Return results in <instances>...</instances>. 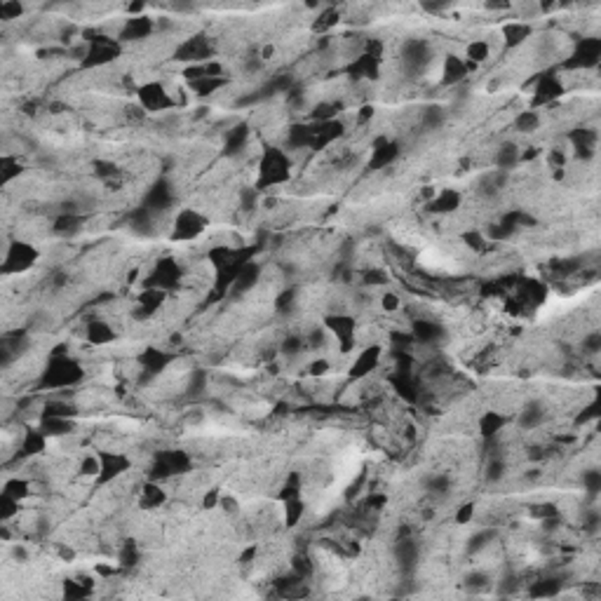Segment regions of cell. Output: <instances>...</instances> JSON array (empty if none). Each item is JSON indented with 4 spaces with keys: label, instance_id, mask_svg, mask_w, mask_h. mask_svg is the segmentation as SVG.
I'll use <instances>...</instances> for the list:
<instances>
[{
    "label": "cell",
    "instance_id": "cell-47",
    "mask_svg": "<svg viewBox=\"0 0 601 601\" xmlns=\"http://www.w3.org/2000/svg\"><path fill=\"white\" fill-rule=\"evenodd\" d=\"M218 500H221V491L209 489L207 494H204V498H202V507L204 509H214V507H218Z\"/></svg>",
    "mask_w": 601,
    "mask_h": 601
},
{
    "label": "cell",
    "instance_id": "cell-2",
    "mask_svg": "<svg viewBox=\"0 0 601 601\" xmlns=\"http://www.w3.org/2000/svg\"><path fill=\"white\" fill-rule=\"evenodd\" d=\"M289 177H291V157L282 148H268L259 162V181L254 188L263 191V188L282 186L284 181H289Z\"/></svg>",
    "mask_w": 601,
    "mask_h": 601
},
{
    "label": "cell",
    "instance_id": "cell-32",
    "mask_svg": "<svg viewBox=\"0 0 601 601\" xmlns=\"http://www.w3.org/2000/svg\"><path fill=\"white\" fill-rule=\"evenodd\" d=\"M167 503V494L157 484H146L141 491V505L143 507H162Z\"/></svg>",
    "mask_w": 601,
    "mask_h": 601
},
{
    "label": "cell",
    "instance_id": "cell-26",
    "mask_svg": "<svg viewBox=\"0 0 601 601\" xmlns=\"http://www.w3.org/2000/svg\"><path fill=\"white\" fill-rule=\"evenodd\" d=\"M507 475V463L503 453H491L487 465H484V482L487 484H498L503 482Z\"/></svg>",
    "mask_w": 601,
    "mask_h": 601
},
{
    "label": "cell",
    "instance_id": "cell-39",
    "mask_svg": "<svg viewBox=\"0 0 601 601\" xmlns=\"http://www.w3.org/2000/svg\"><path fill=\"white\" fill-rule=\"evenodd\" d=\"M582 489L587 491L590 496H597L601 491V470L599 467H587L582 472Z\"/></svg>",
    "mask_w": 601,
    "mask_h": 601
},
{
    "label": "cell",
    "instance_id": "cell-46",
    "mask_svg": "<svg viewBox=\"0 0 601 601\" xmlns=\"http://www.w3.org/2000/svg\"><path fill=\"white\" fill-rule=\"evenodd\" d=\"M329 369H331V362L326 360V357H317V360H313L311 364H308V372H311V376H315V378L326 376Z\"/></svg>",
    "mask_w": 601,
    "mask_h": 601
},
{
    "label": "cell",
    "instance_id": "cell-41",
    "mask_svg": "<svg viewBox=\"0 0 601 601\" xmlns=\"http://www.w3.org/2000/svg\"><path fill=\"white\" fill-rule=\"evenodd\" d=\"M94 177H99L104 181H111L113 177H120V169L111 160H96L94 162Z\"/></svg>",
    "mask_w": 601,
    "mask_h": 601
},
{
    "label": "cell",
    "instance_id": "cell-30",
    "mask_svg": "<svg viewBox=\"0 0 601 601\" xmlns=\"http://www.w3.org/2000/svg\"><path fill=\"white\" fill-rule=\"evenodd\" d=\"M64 599H85L94 592V582L87 578H76V580H64Z\"/></svg>",
    "mask_w": 601,
    "mask_h": 601
},
{
    "label": "cell",
    "instance_id": "cell-18",
    "mask_svg": "<svg viewBox=\"0 0 601 601\" xmlns=\"http://www.w3.org/2000/svg\"><path fill=\"white\" fill-rule=\"evenodd\" d=\"M521 162V150L517 143L512 141H505L498 146V150L494 153V165L496 169H500V172H512L514 167H517Z\"/></svg>",
    "mask_w": 601,
    "mask_h": 601
},
{
    "label": "cell",
    "instance_id": "cell-21",
    "mask_svg": "<svg viewBox=\"0 0 601 601\" xmlns=\"http://www.w3.org/2000/svg\"><path fill=\"white\" fill-rule=\"evenodd\" d=\"M85 338H87L89 343H94V345H106V343H111L115 338V331H113V326L108 324L106 320L94 317V320L87 322V326H85Z\"/></svg>",
    "mask_w": 601,
    "mask_h": 601
},
{
    "label": "cell",
    "instance_id": "cell-48",
    "mask_svg": "<svg viewBox=\"0 0 601 601\" xmlns=\"http://www.w3.org/2000/svg\"><path fill=\"white\" fill-rule=\"evenodd\" d=\"M218 507H221L226 514H235V512H238V507H240V505H238V500H235L233 496H228V494L223 496V494H221V500H218Z\"/></svg>",
    "mask_w": 601,
    "mask_h": 601
},
{
    "label": "cell",
    "instance_id": "cell-12",
    "mask_svg": "<svg viewBox=\"0 0 601 601\" xmlns=\"http://www.w3.org/2000/svg\"><path fill=\"white\" fill-rule=\"evenodd\" d=\"M174 202V191H172V184L167 179H157L153 186L146 191V198H143V207L150 209L153 214H162L172 207Z\"/></svg>",
    "mask_w": 601,
    "mask_h": 601
},
{
    "label": "cell",
    "instance_id": "cell-22",
    "mask_svg": "<svg viewBox=\"0 0 601 601\" xmlns=\"http://www.w3.org/2000/svg\"><path fill=\"white\" fill-rule=\"evenodd\" d=\"M38 428L47 437H66L76 430V423H73V418H64V416H40Z\"/></svg>",
    "mask_w": 601,
    "mask_h": 601
},
{
    "label": "cell",
    "instance_id": "cell-34",
    "mask_svg": "<svg viewBox=\"0 0 601 601\" xmlns=\"http://www.w3.org/2000/svg\"><path fill=\"white\" fill-rule=\"evenodd\" d=\"M19 174H21L19 157H17V155H3V160H0V181L8 186L12 179H19Z\"/></svg>",
    "mask_w": 601,
    "mask_h": 601
},
{
    "label": "cell",
    "instance_id": "cell-11",
    "mask_svg": "<svg viewBox=\"0 0 601 601\" xmlns=\"http://www.w3.org/2000/svg\"><path fill=\"white\" fill-rule=\"evenodd\" d=\"M399 153H402V146H399V141H390L387 137L376 139L367 169H372V172H378V169L390 167L392 162L399 157Z\"/></svg>",
    "mask_w": 601,
    "mask_h": 601
},
{
    "label": "cell",
    "instance_id": "cell-42",
    "mask_svg": "<svg viewBox=\"0 0 601 601\" xmlns=\"http://www.w3.org/2000/svg\"><path fill=\"white\" fill-rule=\"evenodd\" d=\"M580 348H582V353H587V355H599L601 353V333L599 331H590V333H585V336H582V341H580Z\"/></svg>",
    "mask_w": 601,
    "mask_h": 601
},
{
    "label": "cell",
    "instance_id": "cell-24",
    "mask_svg": "<svg viewBox=\"0 0 601 601\" xmlns=\"http://www.w3.org/2000/svg\"><path fill=\"white\" fill-rule=\"evenodd\" d=\"M226 85H228L226 76H207V78H200V80L188 82V89L198 96H211V94H216L221 87H226Z\"/></svg>",
    "mask_w": 601,
    "mask_h": 601
},
{
    "label": "cell",
    "instance_id": "cell-13",
    "mask_svg": "<svg viewBox=\"0 0 601 601\" xmlns=\"http://www.w3.org/2000/svg\"><path fill=\"white\" fill-rule=\"evenodd\" d=\"M475 69L477 66L467 64L458 54H448L444 59V64H442V85H446V87H458L460 82H465L470 71H475Z\"/></svg>",
    "mask_w": 601,
    "mask_h": 601
},
{
    "label": "cell",
    "instance_id": "cell-45",
    "mask_svg": "<svg viewBox=\"0 0 601 601\" xmlns=\"http://www.w3.org/2000/svg\"><path fill=\"white\" fill-rule=\"evenodd\" d=\"M21 15H24V5H19V3H3L0 5V17H3V21L19 19Z\"/></svg>",
    "mask_w": 601,
    "mask_h": 601
},
{
    "label": "cell",
    "instance_id": "cell-43",
    "mask_svg": "<svg viewBox=\"0 0 601 601\" xmlns=\"http://www.w3.org/2000/svg\"><path fill=\"white\" fill-rule=\"evenodd\" d=\"M399 308H402V296L397 291H385L381 296V311L383 313H397Z\"/></svg>",
    "mask_w": 601,
    "mask_h": 601
},
{
    "label": "cell",
    "instance_id": "cell-14",
    "mask_svg": "<svg viewBox=\"0 0 601 601\" xmlns=\"http://www.w3.org/2000/svg\"><path fill=\"white\" fill-rule=\"evenodd\" d=\"M261 275H263V265L256 263V261L249 259L247 263L240 268L238 277H235V280H233V287H230V294H233V296L249 294V291H252V289H256V287H259Z\"/></svg>",
    "mask_w": 601,
    "mask_h": 601
},
{
    "label": "cell",
    "instance_id": "cell-10",
    "mask_svg": "<svg viewBox=\"0 0 601 601\" xmlns=\"http://www.w3.org/2000/svg\"><path fill=\"white\" fill-rule=\"evenodd\" d=\"M381 360H383V348L381 345H364L360 353L355 355L353 367H350V381H364L369 378L376 369H378Z\"/></svg>",
    "mask_w": 601,
    "mask_h": 601
},
{
    "label": "cell",
    "instance_id": "cell-40",
    "mask_svg": "<svg viewBox=\"0 0 601 601\" xmlns=\"http://www.w3.org/2000/svg\"><path fill=\"white\" fill-rule=\"evenodd\" d=\"M313 570H315L313 559L306 552H303V555H294V559H291V573H296L299 578L306 580L308 575H313Z\"/></svg>",
    "mask_w": 601,
    "mask_h": 601
},
{
    "label": "cell",
    "instance_id": "cell-25",
    "mask_svg": "<svg viewBox=\"0 0 601 601\" xmlns=\"http://www.w3.org/2000/svg\"><path fill=\"white\" fill-rule=\"evenodd\" d=\"M529 35H531V26L526 21H509L505 24V28H503V38H505L507 50L519 47L521 42L529 40Z\"/></svg>",
    "mask_w": 601,
    "mask_h": 601
},
{
    "label": "cell",
    "instance_id": "cell-23",
    "mask_svg": "<svg viewBox=\"0 0 601 601\" xmlns=\"http://www.w3.org/2000/svg\"><path fill=\"white\" fill-rule=\"evenodd\" d=\"M564 587V580L557 578V575H545V578H538L536 582L529 585V597H536V599H543V597H557Z\"/></svg>",
    "mask_w": 601,
    "mask_h": 601
},
{
    "label": "cell",
    "instance_id": "cell-7",
    "mask_svg": "<svg viewBox=\"0 0 601 601\" xmlns=\"http://www.w3.org/2000/svg\"><path fill=\"white\" fill-rule=\"evenodd\" d=\"M139 106L146 113H165L169 108H174V96L169 94V89L162 82H146L137 89Z\"/></svg>",
    "mask_w": 601,
    "mask_h": 601
},
{
    "label": "cell",
    "instance_id": "cell-27",
    "mask_svg": "<svg viewBox=\"0 0 601 601\" xmlns=\"http://www.w3.org/2000/svg\"><path fill=\"white\" fill-rule=\"evenodd\" d=\"M489 57H491V42H489V40L477 38V40H470V42H467V47H465V57H463L467 64L479 66V64L489 62Z\"/></svg>",
    "mask_w": 601,
    "mask_h": 601
},
{
    "label": "cell",
    "instance_id": "cell-38",
    "mask_svg": "<svg viewBox=\"0 0 601 601\" xmlns=\"http://www.w3.org/2000/svg\"><path fill=\"white\" fill-rule=\"evenodd\" d=\"M491 585V575L484 573V570H472V573L465 575V587L470 592H484Z\"/></svg>",
    "mask_w": 601,
    "mask_h": 601
},
{
    "label": "cell",
    "instance_id": "cell-5",
    "mask_svg": "<svg viewBox=\"0 0 601 601\" xmlns=\"http://www.w3.org/2000/svg\"><path fill=\"white\" fill-rule=\"evenodd\" d=\"M211 57H214V45H211L209 35H204V33L191 35L188 40L179 42L177 50H174V59H179V62H188V66L207 64V62H211Z\"/></svg>",
    "mask_w": 601,
    "mask_h": 601
},
{
    "label": "cell",
    "instance_id": "cell-16",
    "mask_svg": "<svg viewBox=\"0 0 601 601\" xmlns=\"http://www.w3.org/2000/svg\"><path fill=\"white\" fill-rule=\"evenodd\" d=\"M460 202H463V195H460L456 188H442V191L435 193V198L425 204H428V211H433V214H453V211H458Z\"/></svg>",
    "mask_w": 601,
    "mask_h": 601
},
{
    "label": "cell",
    "instance_id": "cell-3",
    "mask_svg": "<svg viewBox=\"0 0 601 601\" xmlns=\"http://www.w3.org/2000/svg\"><path fill=\"white\" fill-rule=\"evenodd\" d=\"M191 470V456L188 451H181V448H167V451H155L150 456V470L148 475L153 482H160V479H169L184 475V472Z\"/></svg>",
    "mask_w": 601,
    "mask_h": 601
},
{
    "label": "cell",
    "instance_id": "cell-33",
    "mask_svg": "<svg viewBox=\"0 0 601 601\" xmlns=\"http://www.w3.org/2000/svg\"><path fill=\"white\" fill-rule=\"evenodd\" d=\"M306 348H308V341H306V336H301V333L284 336L282 343H280V353L284 357H299Z\"/></svg>",
    "mask_w": 601,
    "mask_h": 601
},
{
    "label": "cell",
    "instance_id": "cell-1",
    "mask_svg": "<svg viewBox=\"0 0 601 601\" xmlns=\"http://www.w3.org/2000/svg\"><path fill=\"white\" fill-rule=\"evenodd\" d=\"M82 367L80 362H76L69 355H57L54 353L50 360H47V367L42 369L40 374V387L42 390H66V387H73L82 381Z\"/></svg>",
    "mask_w": 601,
    "mask_h": 601
},
{
    "label": "cell",
    "instance_id": "cell-28",
    "mask_svg": "<svg viewBox=\"0 0 601 601\" xmlns=\"http://www.w3.org/2000/svg\"><path fill=\"white\" fill-rule=\"evenodd\" d=\"M284 529H294V526L301 524L303 514H306V503H303L301 496L296 498H289V500H284Z\"/></svg>",
    "mask_w": 601,
    "mask_h": 601
},
{
    "label": "cell",
    "instance_id": "cell-8",
    "mask_svg": "<svg viewBox=\"0 0 601 601\" xmlns=\"http://www.w3.org/2000/svg\"><path fill=\"white\" fill-rule=\"evenodd\" d=\"M392 555H394V561H397L399 573H404V575L414 573L418 561H421V545H418V540L414 538V533H411V536H399L394 540Z\"/></svg>",
    "mask_w": 601,
    "mask_h": 601
},
{
    "label": "cell",
    "instance_id": "cell-20",
    "mask_svg": "<svg viewBox=\"0 0 601 601\" xmlns=\"http://www.w3.org/2000/svg\"><path fill=\"white\" fill-rule=\"evenodd\" d=\"M479 433H482L484 439H494V437H500V433L505 430L507 425V416L500 414V411H484L479 416Z\"/></svg>",
    "mask_w": 601,
    "mask_h": 601
},
{
    "label": "cell",
    "instance_id": "cell-29",
    "mask_svg": "<svg viewBox=\"0 0 601 601\" xmlns=\"http://www.w3.org/2000/svg\"><path fill=\"white\" fill-rule=\"evenodd\" d=\"M540 123H543V120H540L538 111H533V108H524V111H519L517 115H514L512 127L517 132H521V134H533V132L540 127Z\"/></svg>",
    "mask_w": 601,
    "mask_h": 601
},
{
    "label": "cell",
    "instance_id": "cell-4",
    "mask_svg": "<svg viewBox=\"0 0 601 601\" xmlns=\"http://www.w3.org/2000/svg\"><path fill=\"white\" fill-rule=\"evenodd\" d=\"M40 254L31 242L17 240L8 245L5 249V259H3V275H19V272L31 270L35 263H38Z\"/></svg>",
    "mask_w": 601,
    "mask_h": 601
},
{
    "label": "cell",
    "instance_id": "cell-19",
    "mask_svg": "<svg viewBox=\"0 0 601 601\" xmlns=\"http://www.w3.org/2000/svg\"><path fill=\"white\" fill-rule=\"evenodd\" d=\"M249 141V125L247 123H238L235 127H230L223 137V153L228 157L238 155L240 150H245V146Z\"/></svg>",
    "mask_w": 601,
    "mask_h": 601
},
{
    "label": "cell",
    "instance_id": "cell-37",
    "mask_svg": "<svg viewBox=\"0 0 601 601\" xmlns=\"http://www.w3.org/2000/svg\"><path fill=\"white\" fill-rule=\"evenodd\" d=\"M118 561L123 568H132L139 564V548L134 540H127V543L120 548V555H118Z\"/></svg>",
    "mask_w": 601,
    "mask_h": 601
},
{
    "label": "cell",
    "instance_id": "cell-36",
    "mask_svg": "<svg viewBox=\"0 0 601 601\" xmlns=\"http://www.w3.org/2000/svg\"><path fill=\"white\" fill-rule=\"evenodd\" d=\"M496 536H498L496 529H482V531H477L475 536L467 540V552H470V555H475V552H482L484 548H489V545L494 543Z\"/></svg>",
    "mask_w": 601,
    "mask_h": 601
},
{
    "label": "cell",
    "instance_id": "cell-6",
    "mask_svg": "<svg viewBox=\"0 0 601 601\" xmlns=\"http://www.w3.org/2000/svg\"><path fill=\"white\" fill-rule=\"evenodd\" d=\"M204 230H207V218L200 214L198 209H181L172 223L169 238L174 242H191L200 238Z\"/></svg>",
    "mask_w": 601,
    "mask_h": 601
},
{
    "label": "cell",
    "instance_id": "cell-35",
    "mask_svg": "<svg viewBox=\"0 0 601 601\" xmlns=\"http://www.w3.org/2000/svg\"><path fill=\"white\" fill-rule=\"evenodd\" d=\"M3 494L5 496H10V498H15V500H24V498H26L28 494H31V482H28V479H19V477H15V479H8V482H5V489H3Z\"/></svg>",
    "mask_w": 601,
    "mask_h": 601
},
{
    "label": "cell",
    "instance_id": "cell-44",
    "mask_svg": "<svg viewBox=\"0 0 601 601\" xmlns=\"http://www.w3.org/2000/svg\"><path fill=\"white\" fill-rule=\"evenodd\" d=\"M472 519H475V503H463V505L456 509V517H453V521H456L458 526H467Z\"/></svg>",
    "mask_w": 601,
    "mask_h": 601
},
{
    "label": "cell",
    "instance_id": "cell-15",
    "mask_svg": "<svg viewBox=\"0 0 601 601\" xmlns=\"http://www.w3.org/2000/svg\"><path fill=\"white\" fill-rule=\"evenodd\" d=\"M545 421H548V409H545L543 399H529L517 414V425L521 430H526V433L543 428Z\"/></svg>",
    "mask_w": 601,
    "mask_h": 601
},
{
    "label": "cell",
    "instance_id": "cell-9",
    "mask_svg": "<svg viewBox=\"0 0 601 601\" xmlns=\"http://www.w3.org/2000/svg\"><path fill=\"white\" fill-rule=\"evenodd\" d=\"M101 458V470L96 477V484H111L115 479H120L127 470H132V458L127 453L120 451H99Z\"/></svg>",
    "mask_w": 601,
    "mask_h": 601
},
{
    "label": "cell",
    "instance_id": "cell-31",
    "mask_svg": "<svg viewBox=\"0 0 601 601\" xmlns=\"http://www.w3.org/2000/svg\"><path fill=\"white\" fill-rule=\"evenodd\" d=\"M444 120H446V111L442 106H437V104L425 106L423 113H421V127H423V130H428V132H437L442 125H444Z\"/></svg>",
    "mask_w": 601,
    "mask_h": 601
},
{
    "label": "cell",
    "instance_id": "cell-17",
    "mask_svg": "<svg viewBox=\"0 0 601 601\" xmlns=\"http://www.w3.org/2000/svg\"><path fill=\"white\" fill-rule=\"evenodd\" d=\"M533 104L536 106H543V104H550V101L559 99L564 94V85L555 73H548V76H540V80L536 85V92H533Z\"/></svg>",
    "mask_w": 601,
    "mask_h": 601
}]
</instances>
